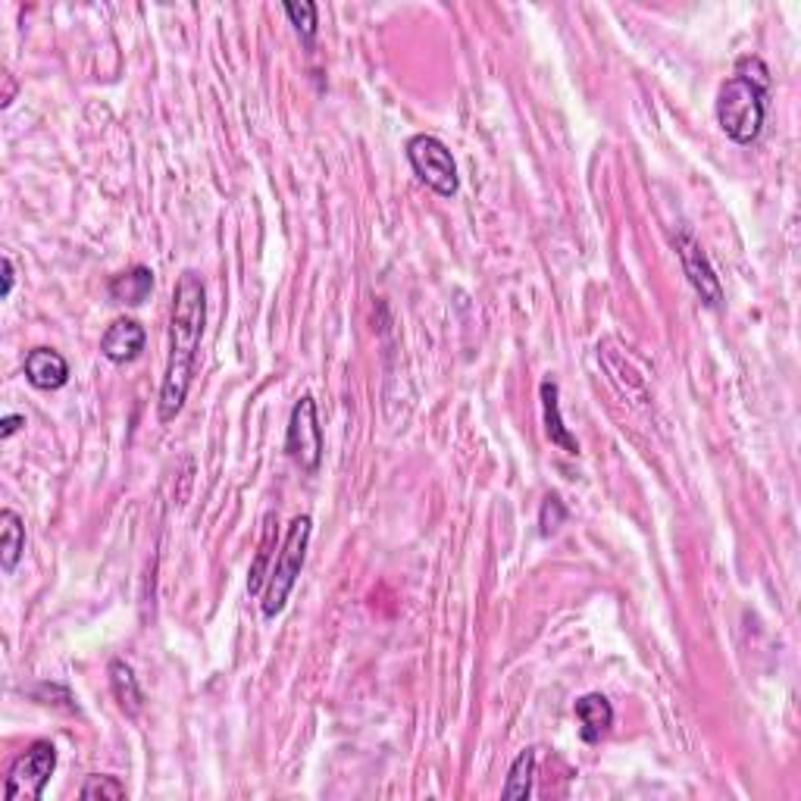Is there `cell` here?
<instances>
[{
	"label": "cell",
	"mask_w": 801,
	"mask_h": 801,
	"mask_svg": "<svg viewBox=\"0 0 801 801\" xmlns=\"http://www.w3.org/2000/svg\"><path fill=\"white\" fill-rule=\"evenodd\" d=\"M204 326H207V288L194 270H186L176 283L172 316H169V357H166L160 404H157L164 423L176 420L179 410L186 407Z\"/></svg>",
	"instance_id": "1"
},
{
	"label": "cell",
	"mask_w": 801,
	"mask_h": 801,
	"mask_svg": "<svg viewBox=\"0 0 801 801\" xmlns=\"http://www.w3.org/2000/svg\"><path fill=\"white\" fill-rule=\"evenodd\" d=\"M767 95H770V72L761 57H742L736 72L720 85L714 113L727 139L736 144H754L764 132L767 119Z\"/></svg>",
	"instance_id": "2"
},
{
	"label": "cell",
	"mask_w": 801,
	"mask_h": 801,
	"mask_svg": "<svg viewBox=\"0 0 801 801\" xmlns=\"http://www.w3.org/2000/svg\"><path fill=\"white\" fill-rule=\"evenodd\" d=\"M310 536H313V519L301 514V517L291 519L288 533H285V542L276 554V561L270 566V576H266V586H263V601H260V611L266 620L279 617L291 598V589L301 576L307 561V548H310Z\"/></svg>",
	"instance_id": "3"
},
{
	"label": "cell",
	"mask_w": 801,
	"mask_h": 801,
	"mask_svg": "<svg viewBox=\"0 0 801 801\" xmlns=\"http://www.w3.org/2000/svg\"><path fill=\"white\" fill-rule=\"evenodd\" d=\"M404 154H407V164L414 169V176L423 182L426 189H432L439 198H454L461 189V176H457V164H454V154L449 151V144L435 135H414L404 144Z\"/></svg>",
	"instance_id": "4"
},
{
	"label": "cell",
	"mask_w": 801,
	"mask_h": 801,
	"mask_svg": "<svg viewBox=\"0 0 801 801\" xmlns=\"http://www.w3.org/2000/svg\"><path fill=\"white\" fill-rule=\"evenodd\" d=\"M57 770V749L48 739H35L7 770L3 799L7 801H41L50 777Z\"/></svg>",
	"instance_id": "5"
},
{
	"label": "cell",
	"mask_w": 801,
	"mask_h": 801,
	"mask_svg": "<svg viewBox=\"0 0 801 801\" xmlns=\"http://www.w3.org/2000/svg\"><path fill=\"white\" fill-rule=\"evenodd\" d=\"M323 426H320V407L313 395H301L291 407V417H288V429H285V454L291 457L295 467H301L304 473H320L323 464Z\"/></svg>",
	"instance_id": "6"
},
{
	"label": "cell",
	"mask_w": 801,
	"mask_h": 801,
	"mask_svg": "<svg viewBox=\"0 0 801 801\" xmlns=\"http://www.w3.org/2000/svg\"><path fill=\"white\" fill-rule=\"evenodd\" d=\"M677 254L683 260V273L689 285L695 288V295L702 298V304L707 310H720L724 307V288H720V279H717V273H714V266H710V260H707L705 248L695 241L692 232H677Z\"/></svg>",
	"instance_id": "7"
},
{
	"label": "cell",
	"mask_w": 801,
	"mask_h": 801,
	"mask_svg": "<svg viewBox=\"0 0 801 801\" xmlns=\"http://www.w3.org/2000/svg\"><path fill=\"white\" fill-rule=\"evenodd\" d=\"M144 345H147V332L139 320H129V316H119L113 320L107 332H104V338H100V354L110 360V363H132V360H139L144 351Z\"/></svg>",
	"instance_id": "8"
},
{
	"label": "cell",
	"mask_w": 801,
	"mask_h": 801,
	"mask_svg": "<svg viewBox=\"0 0 801 801\" xmlns=\"http://www.w3.org/2000/svg\"><path fill=\"white\" fill-rule=\"evenodd\" d=\"M23 373L32 388L38 392H57L70 382V363L67 357L53 348H32L25 354Z\"/></svg>",
	"instance_id": "9"
},
{
	"label": "cell",
	"mask_w": 801,
	"mask_h": 801,
	"mask_svg": "<svg viewBox=\"0 0 801 801\" xmlns=\"http://www.w3.org/2000/svg\"><path fill=\"white\" fill-rule=\"evenodd\" d=\"M573 714H576V724H579V736L583 742H601L613 727V705L608 702V695L601 692H589L583 698H576L573 705Z\"/></svg>",
	"instance_id": "10"
},
{
	"label": "cell",
	"mask_w": 801,
	"mask_h": 801,
	"mask_svg": "<svg viewBox=\"0 0 801 801\" xmlns=\"http://www.w3.org/2000/svg\"><path fill=\"white\" fill-rule=\"evenodd\" d=\"M539 395H542V410H545V435L551 445H558L566 454H579V442L573 439V432L564 426L561 417V388L554 379H545L539 385Z\"/></svg>",
	"instance_id": "11"
},
{
	"label": "cell",
	"mask_w": 801,
	"mask_h": 801,
	"mask_svg": "<svg viewBox=\"0 0 801 801\" xmlns=\"http://www.w3.org/2000/svg\"><path fill=\"white\" fill-rule=\"evenodd\" d=\"M107 673H110V689H113V698L122 707V714L125 717H139L144 710V692L139 677H135V667L129 660L113 658L110 667H107Z\"/></svg>",
	"instance_id": "12"
},
{
	"label": "cell",
	"mask_w": 801,
	"mask_h": 801,
	"mask_svg": "<svg viewBox=\"0 0 801 801\" xmlns=\"http://www.w3.org/2000/svg\"><path fill=\"white\" fill-rule=\"evenodd\" d=\"M107 291H110V298L117 304L142 307L151 298V291H154V273H151V266L139 263V266H132V270L113 276L110 285H107Z\"/></svg>",
	"instance_id": "13"
},
{
	"label": "cell",
	"mask_w": 801,
	"mask_h": 801,
	"mask_svg": "<svg viewBox=\"0 0 801 801\" xmlns=\"http://www.w3.org/2000/svg\"><path fill=\"white\" fill-rule=\"evenodd\" d=\"M25 554V523L16 511H0V570L13 573Z\"/></svg>",
	"instance_id": "14"
},
{
	"label": "cell",
	"mask_w": 801,
	"mask_h": 801,
	"mask_svg": "<svg viewBox=\"0 0 801 801\" xmlns=\"http://www.w3.org/2000/svg\"><path fill=\"white\" fill-rule=\"evenodd\" d=\"M536 761H539V749H523L514 757L511 770H507V782L501 786V799L507 801H526L533 796V779H536Z\"/></svg>",
	"instance_id": "15"
},
{
	"label": "cell",
	"mask_w": 801,
	"mask_h": 801,
	"mask_svg": "<svg viewBox=\"0 0 801 801\" xmlns=\"http://www.w3.org/2000/svg\"><path fill=\"white\" fill-rule=\"evenodd\" d=\"M285 16L291 20L295 25V32L304 38L307 45L316 38V25H320V10H316V3L313 0H301V3H295V0H288L285 3Z\"/></svg>",
	"instance_id": "16"
},
{
	"label": "cell",
	"mask_w": 801,
	"mask_h": 801,
	"mask_svg": "<svg viewBox=\"0 0 801 801\" xmlns=\"http://www.w3.org/2000/svg\"><path fill=\"white\" fill-rule=\"evenodd\" d=\"M85 801H119L125 799V786L119 782L117 777H107V774H95V777L85 779L82 792H79Z\"/></svg>",
	"instance_id": "17"
},
{
	"label": "cell",
	"mask_w": 801,
	"mask_h": 801,
	"mask_svg": "<svg viewBox=\"0 0 801 801\" xmlns=\"http://www.w3.org/2000/svg\"><path fill=\"white\" fill-rule=\"evenodd\" d=\"M566 523V507L564 501L558 495H548L542 501V511H539V529H542V536H551V533H558L561 526Z\"/></svg>",
	"instance_id": "18"
},
{
	"label": "cell",
	"mask_w": 801,
	"mask_h": 801,
	"mask_svg": "<svg viewBox=\"0 0 801 801\" xmlns=\"http://www.w3.org/2000/svg\"><path fill=\"white\" fill-rule=\"evenodd\" d=\"M13 283H16V266H13V258H10V254H3V291H0L3 301L13 295Z\"/></svg>",
	"instance_id": "19"
},
{
	"label": "cell",
	"mask_w": 801,
	"mask_h": 801,
	"mask_svg": "<svg viewBox=\"0 0 801 801\" xmlns=\"http://www.w3.org/2000/svg\"><path fill=\"white\" fill-rule=\"evenodd\" d=\"M3 429H0V439H10L20 426H25V417L23 414H10V417H3Z\"/></svg>",
	"instance_id": "20"
},
{
	"label": "cell",
	"mask_w": 801,
	"mask_h": 801,
	"mask_svg": "<svg viewBox=\"0 0 801 801\" xmlns=\"http://www.w3.org/2000/svg\"><path fill=\"white\" fill-rule=\"evenodd\" d=\"M13 92H16V85H13V79L7 75V95H3V100H0L3 107H10V104H13Z\"/></svg>",
	"instance_id": "21"
}]
</instances>
